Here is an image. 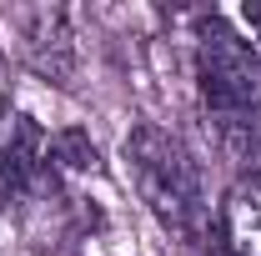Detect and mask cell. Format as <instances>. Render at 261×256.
<instances>
[{"label":"cell","instance_id":"cell-1","mask_svg":"<svg viewBox=\"0 0 261 256\" xmlns=\"http://www.w3.org/2000/svg\"><path fill=\"white\" fill-rule=\"evenodd\" d=\"M126 166L141 201L156 211V221L176 236H196L206 226V191H201V166L191 151L161 126H136L126 136Z\"/></svg>","mask_w":261,"mask_h":256},{"label":"cell","instance_id":"cell-2","mask_svg":"<svg viewBox=\"0 0 261 256\" xmlns=\"http://www.w3.org/2000/svg\"><path fill=\"white\" fill-rule=\"evenodd\" d=\"M196 86L216 121L226 126L261 121V50L241 40L221 15H206L196 31Z\"/></svg>","mask_w":261,"mask_h":256},{"label":"cell","instance_id":"cell-3","mask_svg":"<svg viewBox=\"0 0 261 256\" xmlns=\"http://www.w3.org/2000/svg\"><path fill=\"white\" fill-rule=\"evenodd\" d=\"M35 166H40V126L20 116L10 126V136L0 141V206H10L15 196L31 186Z\"/></svg>","mask_w":261,"mask_h":256},{"label":"cell","instance_id":"cell-4","mask_svg":"<svg viewBox=\"0 0 261 256\" xmlns=\"http://www.w3.org/2000/svg\"><path fill=\"white\" fill-rule=\"evenodd\" d=\"M50 161L61 166V171H75V176H86V171H96L100 166V151H96V141L86 136V131H56L50 136Z\"/></svg>","mask_w":261,"mask_h":256},{"label":"cell","instance_id":"cell-5","mask_svg":"<svg viewBox=\"0 0 261 256\" xmlns=\"http://www.w3.org/2000/svg\"><path fill=\"white\" fill-rule=\"evenodd\" d=\"M206 256H241V251L231 246V236H226V231H221V226H216V231L206 236Z\"/></svg>","mask_w":261,"mask_h":256}]
</instances>
